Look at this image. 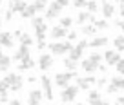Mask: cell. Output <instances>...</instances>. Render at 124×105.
<instances>
[{
    "mask_svg": "<svg viewBox=\"0 0 124 105\" xmlns=\"http://www.w3.org/2000/svg\"><path fill=\"white\" fill-rule=\"evenodd\" d=\"M73 43L71 42H51V43H47V51H49V55L51 56H64V55H68L71 49H73Z\"/></svg>",
    "mask_w": 124,
    "mask_h": 105,
    "instance_id": "1",
    "label": "cell"
},
{
    "mask_svg": "<svg viewBox=\"0 0 124 105\" xmlns=\"http://www.w3.org/2000/svg\"><path fill=\"white\" fill-rule=\"evenodd\" d=\"M71 78H78L77 71H62V73H57L55 78H53V82H55V85H58L60 91H62V89H66V87L70 85Z\"/></svg>",
    "mask_w": 124,
    "mask_h": 105,
    "instance_id": "2",
    "label": "cell"
},
{
    "mask_svg": "<svg viewBox=\"0 0 124 105\" xmlns=\"http://www.w3.org/2000/svg\"><path fill=\"white\" fill-rule=\"evenodd\" d=\"M78 93H80V89H78L77 85H68L66 89L60 91V100L62 103H71L73 100H77Z\"/></svg>",
    "mask_w": 124,
    "mask_h": 105,
    "instance_id": "3",
    "label": "cell"
},
{
    "mask_svg": "<svg viewBox=\"0 0 124 105\" xmlns=\"http://www.w3.org/2000/svg\"><path fill=\"white\" fill-rule=\"evenodd\" d=\"M40 85H42V93H44V98L47 101L53 100V85H51V78L47 76L46 73L40 76Z\"/></svg>",
    "mask_w": 124,
    "mask_h": 105,
    "instance_id": "4",
    "label": "cell"
},
{
    "mask_svg": "<svg viewBox=\"0 0 124 105\" xmlns=\"http://www.w3.org/2000/svg\"><path fill=\"white\" fill-rule=\"evenodd\" d=\"M95 83H97V78L93 74H88L86 78H77V87L80 91H91V85H95Z\"/></svg>",
    "mask_w": 124,
    "mask_h": 105,
    "instance_id": "5",
    "label": "cell"
},
{
    "mask_svg": "<svg viewBox=\"0 0 124 105\" xmlns=\"http://www.w3.org/2000/svg\"><path fill=\"white\" fill-rule=\"evenodd\" d=\"M44 100V93L42 89H31L27 94V105H39Z\"/></svg>",
    "mask_w": 124,
    "mask_h": 105,
    "instance_id": "6",
    "label": "cell"
},
{
    "mask_svg": "<svg viewBox=\"0 0 124 105\" xmlns=\"http://www.w3.org/2000/svg\"><path fill=\"white\" fill-rule=\"evenodd\" d=\"M0 47H6V49L15 47V42H13V33L0 31Z\"/></svg>",
    "mask_w": 124,
    "mask_h": 105,
    "instance_id": "7",
    "label": "cell"
},
{
    "mask_svg": "<svg viewBox=\"0 0 124 105\" xmlns=\"http://www.w3.org/2000/svg\"><path fill=\"white\" fill-rule=\"evenodd\" d=\"M102 58L106 60V63H108V65H117V63L120 62V53H117V51H111V49H108L104 53V55H102Z\"/></svg>",
    "mask_w": 124,
    "mask_h": 105,
    "instance_id": "8",
    "label": "cell"
},
{
    "mask_svg": "<svg viewBox=\"0 0 124 105\" xmlns=\"http://www.w3.org/2000/svg\"><path fill=\"white\" fill-rule=\"evenodd\" d=\"M51 65H53V56H51L49 53H42V55L39 56V67H40V71H47Z\"/></svg>",
    "mask_w": 124,
    "mask_h": 105,
    "instance_id": "9",
    "label": "cell"
},
{
    "mask_svg": "<svg viewBox=\"0 0 124 105\" xmlns=\"http://www.w3.org/2000/svg\"><path fill=\"white\" fill-rule=\"evenodd\" d=\"M49 36L53 40H64L68 36V29L60 27V25H53V27L49 29Z\"/></svg>",
    "mask_w": 124,
    "mask_h": 105,
    "instance_id": "10",
    "label": "cell"
},
{
    "mask_svg": "<svg viewBox=\"0 0 124 105\" xmlns=\"http://www.w3.org/2000/svg\"><path fill=\"white\" fill-rule=\"evenodd\" d=\"M27 56H31V49H29V47H24V45H18L16 53L13 55V60H15L16 63H20L24 58H27Z\"/></svg>",
    "mask_w": 124,
    "mask_h": 105,
    "instance_id": "11",
    "label": "cell"
},
{
    "mask_svg": "<svg viewBox=\"0 0 124 105\" xmlns=\"http://www.w3.org/2000/svg\"><path fill=\"white\" fill-rule=\"evenodd\" d=\"M101 11H102V15H104V20H109L115 15V4H113V2H102Z\"/></svg>",
    "mask_w": 124,
    "mask_h": 105,
    "instance_id": "12",
    "label": "cell"
},
{
    "mask_svg": "<svg viewBox=\"0 0 124 105\" xmlns=\"http://www.w3.org/2000/svg\"><path fill=\"white\" fill-rule=\"evenodd\" d=\"M86 22L95 24V22H97V18H95V15H89L88 11H80L77 15V24H78V25H86Z\"/></svg>",
    "mask_w": 124,
    "mask_h": 105,
    "instance_id": "13",
    "label": "cell"
},
{
    "mask_svg": "<svg viewBox=\"0 0 124 105\" xmlns=\"http://www.w3.org/2000/svg\"><path fill=\"white\" fill-rule=\"evenodd\" d=\"M109 43L108 36H95V38H91V42H89V49H99V47H106Z\"/></svg>",
    "mask_w": 124,
    "mask_h": 105,
    "instance_id": "14",
    "label": "cell"
},
{
    "mask_svg": "<svg viewBox=\"0 0 124 105\" xmlns=\"http://www.w3.org/2000/svg\"><path fill=\"white\" fill-rule=\"evenodd\" d=\"M35 65H37V62L33 60V56H27V58H24L22 62L18 63L16 71H29V69H33Z\"/></svg>",
    "mask_w": 124,
    "mask_h": 105,
    "instance_id": "15",
    "label": "cell"
},
{
    "mask_svg": "<svg viewBox=\"0 0 124 105\" xmlns=\"http://www.w3.org/2000/svg\"><path fill=\"white\" fill-rule=\"evenodd\" d=\"M80 67H82V71H84L86 74H93L95 71H97L99 65H97V63H93V62H89V60L86 58V60H82V62H80Z\"/></svg>",
    "mask_w": 124,
    "mask_h": 105,
    "instance_id": "16",
    "label": "cell"
},
{
    "mask_svg": "<svg viewBox=\"0 0 124 105\" xmlns=\"http://www.w3.org/2000/svg\"><path fill=\"white\" fill-rule=\"evenodd\" d=\"M27 6H29L27 2H9L8 7H9V9H13V13H20V15H22V13L26 11Z\"/></svg>",
    "mask_w": 124,
    "mask_h": 105,
    "instance_id": "17",
    "label": "cell"
},
{
    "mask_svg": "<svg viewBox=\"0 0 124 105\" xmlns=\"http://www.w3.org/2000/svg\"><path fill=\"white\" fill-rule=\"evenodd\" d=\"M18 80H22V76H20L18 73H8V74L4 76V82L9 85V89H11V85H15Z\"/></svg>",
    "mask_w": 124,
    "mask_h": 105,
    "instance_id": "18",
    "label": "cell"
},
{
    "mask_svg": "<svg viewBox=\"0 0 124 105\" xmlns=\"http://www.w3.org/2000/svg\"><path fill=\"white\" fill-rule=\"evenodd\" d=\"M82 56H84V51H82V49H78L77 45H75L73 49H71L70 53H68V58H70V60H73V62H78V60H80Z\"/></svg>",
    "mask_w": 124,
    "mask_h": 105,
    "instance_id": "19",
    "label": "cell"
},
{
    "mask_svg": "<svg viewBox=\"0 0 124 105\" xmlns=\"http://www.w3.org/2000/svg\"><path fill=\"white\" fill-rule=\"evenodd\" d=\"M11 62H13L11 56H8V55L0 56V73H4V71H9V65H11Z\"/></svg>",
    "mask_w": 124,
    "mask_h": 105,
    "instance_id": "20",
    "label": "cell"
},
{
    "mask_svg": "<svg viewBox=\"0 0 124 105\" xmlns=\"http://www.w3.org/2000/svg\"><path fill=\"white\" fill-rule=\"evenodd\" d=\"M113 45H115V51L117 53H124V35H119L113 38Z\"/></svg>",
    "mask_w": 124,
    "mask_h": 105,
    "instance_id": "21",
    "label": "cell"
},
{
    "mask_svg": "<svg viewBox=\"0 0 124 105\" xmlns=\"http://www.w3.org/2000/svg\"><path fill=\"white\" fill-rule=\"evenodd\" d=\"M80 33H82V35H86V36H93V38H95V33H97V27H95L93 24H86V25H82Z\"/></svg>",
    "mask_w": 124,
    "mask_h": 105,
    "instance_id": "22",
    "label": "cell"
},
{
    "mask_svg": "<svg viewBox=\"0 0 124 105\" xmlns=\"http://www.w3.org/2000/svg\"><path fill=\"white\" fill-rule=\"evenodd\" d=\"M18 42H20V45H24V47H31L33 45V36H31L29 33H22V36L18 38Z\"/></svg>",
    "mask_w": 124,
    "mask_h": 105,
    "instance_id": "23",
    "label": "cell"
},
{
    "mask_svg": "<svg viewBox=\"0 0 124 105\" xmlns=\"http://www.w3.org/2000/svg\"><path fill=\"white\" fill-rule=\"evenodd\" d=\"M109 83L115 85L119 91H124V76H119V74H117V76H113L111 80H109Z\"/></svg>",
    "mask_w": 124,
    "mask_h": 105,
    "instance_id": "24",
    "label": "cell"
},
{
    "mask_svg": "<svg viewBox=\"0 0 124 105\" xmlns=\"http://www.w3.org/2000/svg\"><path fill=\"white\" fill-rule=\"evenodd\" d=\"M88 60H89V62H93V63H97V65H101L104 58H102L101 53H97V51H91V53H89V56H88Z\"/></svg>",
    "mask_w": 124,
    "mask_h": 105,
    "instance_id": "25",
    "label": "cell"
},
{
    "mask_svg": "<svg viewBox=\"0 0 124 105\" xmlns=\"http://www.w3.org/2000/svg\"><path fill=\"white\" fill-rule=\"evenodd\" d=\"M20 16H22V18H29V20H33V18L37 16V11H35V7H33V6L29 4V6L26 7V11H24Z\"/></svg>",
    "mask_w": 124,
    "mask_h": 105,
    "instance_id": "26",
    "label": "cell"
},
{
    "mask_svg": "<svg viewBox=\"0 0 124 105\" xmlns=\"http://www.w3.org/2000/svg\"><path fill=\"white\" fill-rule=\"evenodd\" d=\"M62 65L66 67L68 71H77V67H78V62H73V60H70V58L66 56V58L62 60Z\"/></svg>",
    "mask_w": 124,
    "mask_h": 105,
    "instance_id": "27",
    "label": "cell"
},
{
    "mask_svg": "<svg viewBox=\"0 0 124 105\" xmlns=\"http://www.w3.org/2000/svg\"><path fill=\"white\" fill-rule=\"evenodd\" d=\"M73 24H75V18H71V16H62L58 25H60V27H64V29H68V27H71Z\"/></svg>",
    "mask_w": 124,
    "mask_h": 105,
    "instance_id": "28",
    "label": "cell"
},
{
    "mask_svg": "<svg viewBox=\"0 0 124 105\" xmlns=\"http://www.w3.org/2000/svg\"><path fill=\"white\" fill-rule=\"evenodd\" d=\"M88 13L89 15H93V13H99V9H101V4L99 2H88Z\"/></svg>",
    "mask_w": 124,
    "mask_h": 105,
    "instance_id": "29",
    "label": "cell"
},
{
    "mask_svg": "<svg viewBox=\"0 0 124 105\" xmlns=\"http://www.w3.org/2000/svg\"><path fill=\"white\" fill-rule=\"evenodd\" d=\"M42 24H46V18H44V16H35V18L31 20V27L37 29V27H40Z\"/></svg>",
    "mask_w": 124,
    "mask_h": 105,
    "instance_id": "30",
    "label": "cell"
},
{
    "mask_svg": "<svg viewBox=\"0 0 124 105\" xmlns=\"http://www.w3.org/2000/svg\"><path fill=\"white\" fill-rule=\"evenodd\" d=\"M33 7H35V11L39 13V11H46L47 9V6H46V2H42V0H37V2H33Z\"/></svg>",
    "mask_w": 124,
    "mask_h": 105,
    "instance_id": "31",
    "label": "cell"
},
{
    "mask_svg": "<svg viewBox=\"0 0 124 105\" xmlns=\"http://www.w3.org/2000/svg\"><path fill=\"white\" fill-rule=\"evenodd\" d=\"M93 25H95L97 29H108V27H109V22H108V20H104V18H102V20H97V22L93 24Z\"/></svg>",
    "mask_w": 124,
    "mask_h": 105,
    "instance_id": "32",
    "label": "cell"
},
{
    "mask_svg": "<svg viewBox=\"0 0 124 105\" xmlns=\"http://www.w3.org/2000/svg\"><path fill=\"white\" fill-rule=\"evenodd\" d=\"M47 9H51V11H55V13H60L62 6L58 4V0H55V2H49V7H47Z\"/></svg>",
    "mask_w": 124,
    "mask_h": 105,
    "instance_id": "33",
    "label": "cell"
},
{
    "mask_svg": "<svg viewBox=\"0 0 124 105\" xmlns=\"http://www.w3.org/2000/svg\"><path fill=\"white\" fill-rule=\"evenodd\" d=\"M77 47H78V49H82V51H86V49L89 47V40H86V38L77 40Z\"/></svg>",
    "mask_w": 124,
    "mask_h": 105,
    "instance_id": "34",
    "label": "cell"
},
{
    "mask_svg": "<svg viewBox=\"0 0 124 105\" xmlns=\"http://www.w3.org/2000/svg\"><path fill=\"white\" fill-rule=\"evenodd\" d=\"M91 100H101V93L99 91H88V101Z\"/></svg>",
    "mask_w": 124,
    "mask_h": 105,
    "instance_id": "35",
    "label": "cell"
},
{
    "mask_svg": "<svg viewBox=\"0 0 124 105\" xmlns=\"http://www.w3.org/2000/svg\"><path fill=\"white\" fill-rule=\"evenodd\" d=\"M44 18H46V20H55V18H58V13L51 11V9H46V15H44Z\"/></svg>",
    "mask_w": 124,
    "mask_h": 105,
    "instance_id": "36",
    "label": "cell"
},
{
    "mask_svg": "<svg viewBox=\"0 0 124 105\" xmlns=\"http://www.w3.org/2000/svg\"><path fill=\"white\" fill-rule=\"evenodd\" d=\"M106 83H108V78L101 76V78H97V83H95V85H97L99 89H102V87H106Z\"/></svg>",
    "mask_w": 124,
    "mask_h": 105,
    "instance_id": "37",
    "label": "cell"
},
{
    "mask_svg": "<svg viewBox=\"0 0 124 105\" xmlns=\"http://www.w3.org/2000/svg\"><path fill=\"white\" fill-rule=\"evenodd\" d=\"M22 87H24V78H22V80H18V82H16L15 85H11V91H13V93H18V91L22 89Z\"/></svg>",
    "mask_w": 124,
    "mask_h": 105,
    "instance_id": "38",
    "label": "cell"
},
{
    "mask_svg": "<svg viewBox=\"0 0 124 105\" xmlns=\"http://www.w3.org/2000/svg\"><path fill=\"white\" fill-rule=\"evenodd\" d=\"M115 67H117V73H119V76H124V58L120 60V62L117 63Z\"/></svg>",
    "mask_w": 124,
    "mask_h": 105,
    "instance_id": "39",
    "label": "cell"
},
{
    "mask_svg": "<svg viewBox=\"0 0 124 105\" xmlns=\"http://www.w3.org/2000/svg\"><path fill=\"white\" fill-rule=\"evenodd\" d=\"M8 89H9V85L4 82V78L0 80V94H4V93H8Z\"/></svg>",
    "mask_w": 124,
    "mask_h": 105,
    "instance_id": "40",
    "label": "cell"
},
{
    "mask_svg": "<svg viewBox=\"0 0 124 105\" xmlns=\"http://www.w3.org/2000/svg\"><path fill=\"white\" fill-rule=\"evenodd\" d=\"M117 93H119V89H117L115 85H111V83L106 87V94H117Z\"/></svg>",
    "mask_w": 124,
    "mask_h": 105,
    "instance_id": "41",
    "label": "cell"
},
{
    "mask_svg": "<svg viewBox=\"0 0 124 105\" xmlns=\"http://www.w3.org/2000/svg\"><path fill=\"white\" fill-rule=\"evenodd\" d=\"M88 103H89V105H109L108 101L102 100V98H101V100H91V101H88Z\"/></svg>",
    "mask_w": 124,
    "mask_h": 105,
    "instance_id": "42",
    "label": "cell"
},
{
    "mask_svg": "<svg viewBox=\"0 0 124 105\" xmlns=\"http://www.w3.org/2000/svg\"><path fill=\"white\" fill-rule=\"evenodd\" d=\"M73 6H75V9H82V7L88 6V2H84V0H77V2H73Z\"/></svg>",
    "mask_w": 124,
    "mask_h": 105,
    "instance_id": "43",
    "label": "cell"
},
{
    "mask_svg": "<svg viewBox=\"0 0 124 105\" xmlns=\"http://www.w3.org/2000/svg\"><path fill=\"white\" fill-rule=\"evenodd\" d=\"M68 42H71L73 43V40H77V31H68Z\"/></svg>",
    "mask_w": 124,
    "mask_h": 105,
    "instance_id": "44",
    "label": "cell"
},
{
    "mask_svg": "<svg viewBox=\"0 0 124 105\" xmlns=\"http://www.w3.org/2000/svg\"><path fill=\"white\" fill-rule=\"evenodd\" d=\"M13 15H15V13H13V9L8 7V11H6V16H4L6 22H11V20H13Z\"/></svg>",
    "mask_w": 124,
    "mask_h": 105,
    "instance_id": "45",
    "label": "cell"
},
{
    "mask_svg": "<svg viewBox=\"0 0 124 105\" xmlns=\"http://www.w3.org/2000/svg\"><path fill=\"white\" fill-rule=\"evenodd\" d=\"M46 47H47V42H46V40H42V42H37V49H39V51H44Z\"/></svg>",
    "mask_w": 124,
    "mask_h": 105,
    "instance_id": "46",
    "label": "cell"
},
{
    "mask_svg": "<svg viewBox=\"0 0 124 105\" xmlns=\"http://www.w3.org/2000/svg\"><path fill=\"white\" fill-rule=\"evenodd\" d=\"M0 103H9V96H8V93L0 94Z\"/></svg>",
    "mask_w": 124,
    "mask_h": 105,
    "instance_id": "47",
    "label": "cell"
},
{
    "mask_svg": "<svg viewBox=\"0 0 124 105\" xmlns=\"http://www.w3.org/2000/svg\"><path fill=\"white\" fill-rule=\"evenodd\" d=\"M119 15L124 18V0H122V2H119Z\"/></svg>",
    "mask_w": 124,
    "mask_h": 105,
    "instance_id": "48",
    "label": "cell"
},
{
    "mask_svg": "<svg viewBox=\"0 0 124 105\" xmlns=\"http://www.w3.org/2000/svg\"><path fill=\"white\" fill-rule=\"evenodd\" d=\"M26 82H27V83H35V82H37V76H35V74H29Z\"/></svg>",
    "mask_w": 124,
    "mask_h": 105,
    "instance_id": "49",
    "label": "cell"
},
{
    "mask_svg": "<svg viewBox=\"0 0 124 105\" xmlns=\"http://www.w3.org/2000/svg\"><path fill=\"white\" fill-rule=\"evenodd\" d=\"M97 71H101L102 74H106V73H108V67H106V65H102V63H101V65L97 67Z\"/></svg>",
    "mask_w": 124,
    "mask_h": 105,
    "instance_id": "50",
    "label": "cell"
},
{
    "mask_svg": "<svg viewBox=\"0 0 124 105\" xmlns=\"http://www.w3.org/2000/svg\"><path fill=\"white\" fill-rule=\"evenodd\" d=\"M115 25H119V27H120V31L124 33V20H117V22H115Z\"/></svg>",
    "mask_w": 124,
    "mask_h": 105,
    "instance_id": "51",
    "label": "cell"
},
{
    "mask_svg": "<svg viewBox=\"0 0 124 105\" xmlns=\"http://www.w3.org/2000/svg\"><path fill=\"white\" fill-rule=\"evenodd\" d=\"M115 105H124V96H119L115 100Z\"/></svg>",
    "mask_w": 124,
    "mask_h": 105,
    "instance_id": "52",
    "label": "cell"
},
{
    "mask_svg": "<svg viewBox=\"0 0 124 105\" xmlns=\"http://www.w3.org/2000/svg\"><path fill=\"white\" fill-rule=\"evenodd\" d=\"M8 105H22V101H20V100H9Z\"/></svg>",
    "mask_w": 124,
    "mask_h": 105,
    "instance_id": "53",
    "label": "cell"
},
{
    "mask_svg": "<svg viewBox=\"0 0 124 105\" xmlns=\"http://www.w3.org/2000/svg\"><path fill=\"white\" fill-rule=\"evenodd\" d=\"M13 36H16V38H20V36H22V31H20V29H15V31H13Z\"/></svg>",
    "mask_w": 124,
    "mask_h": 105,
    "instance_id": "54",
    "label": "cell"
},
{
    "mask_svg": "<svg viewBox=\"0 0 124 105\" xmlns=\"http://www.w3.org/2000/svg\"><path fill=\"white\" fill-rule=\"evenodd\" d=\"M58 4H60L62 7H66V6H70V2H68V0H58Z\"/></svg>",
    "mask_w": 124,
    "mask_h": 105,
    "instance_id": "55",
    "label": "cell"
},
{
    "mask_svg": "<svg viewBox=\"0 0 124 105\" xmlns=\"http://www.w3.org/2000/svg\"><path fill=\"white\" fill-rule=\"evenodd\" d=\"M0 56H4V49L2 47H0Z\"/></svg>",
    "mask_w": 124,
    "mask_h": 105,
    "instance_id": "56",
    "label": "cell"
},
{
    "mask_svg": "<svg viewBox=\"0 0 124 105\" xmlns=\"http://www.w3.org/2000/svg\"><path fill=\"white\" fill-rule=\"evenodd\" d=\"M2 7H4V4H2V2H0V13H2Z\"/></svg>",
    "mask_w": 124,
    "mask_h": 105,
    "instance_id": "57",
    "label": "cell"
},
{
    "mask_svg": "<svg viewBox=\"0 0 124 105\" xmlns=\"http://www.w3.org/2000/svg\"><path fill=\"white\" fill-rule=\"evenodd\" d=\"M0 27H2V18H0Z\"/></svg>",
    "mask_w": 124,
    "mask_h": 105,
    "instance_id": "58",
    "label": "cell"
},
{
    "mask_svg": "<svg viewBox=\"0 0 124 105\" xmlns=\"http://www.w3.org/2000/svg\"><path fill=\"white\" fill-rule=\"evenodd\" d=\"M77 105H86V103H77Z\"/></svg>",
    "mask_w": 124,
    "mask_h": 105,
    "instance_id": "59",
    "label": "cell"
},
{
    "mask_svg": "<svg viewBox=\"0 0 124 105\" xmlns=\"http://www.w3.org/2000/svg\"><path fill=\"white\" fill-rule=\"evenodd\" d=\"M51 105H55V103H51Z\"/></svg>",
    "mask_w": 124,
    "mask_h": 105,
    "instance_id": "60",
    "label": "cell"
}]
</instances>
